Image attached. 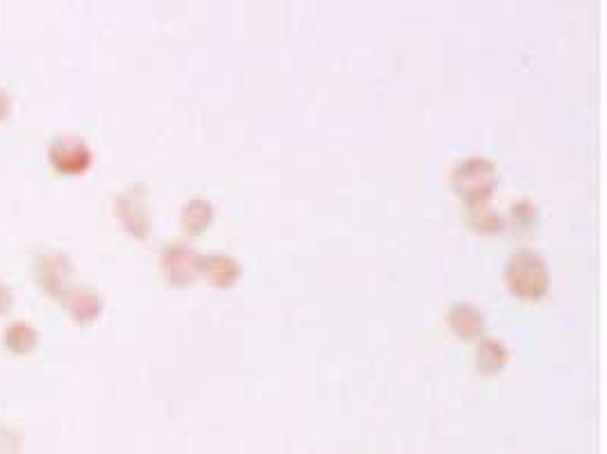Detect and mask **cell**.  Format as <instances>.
I'll return each mask as SVG.
<instances>
[{
    "label": "cell",
    "instance_id": "1",
    "mask_svg": "<svg viewBox=\"0 0 607 454\" xmlns=\"http://www.w3.org/2000/svg\"><path fill=\"white\" fill-rule=\"evenodd\" d=\"M451 184L469 207V223L478 232H501V218L489 212V198L496 189V168L485 157H469L453 168Z\"/></svg>",
    "mask_w": 607,
    "mask_h": 454
},
{
    "label": "cell",
    "instance_id": "2",
    "mask_svg": "<svg viewBox=\"0 0 607 454\" xmlns=\"http://www.w3.org/2000/svg\"><path fill=\"white\" fill-rule=\"evenodd\" d=\"M505 282L512 296L519 300H542L551 289V273L542 255L532 250L514 252L505 268Z\"/></svg>",
    "mask_w": 607,
    "mask_h": 454
},
{
    "label": "cell",
    "instance_id": "3",
    "mask_svg": "<svg viewBox=\"0 0 607 454\" xmlns=\"http://www.w3.org/2000/svg\"><path fill=\"white\" fill-rule=\"evenodd\" d=\"M114 216L130 237L139 241L151 234V205L144 184H130L114 198Z\"/></svg>",
    "mask_w": 607,
    "mask_h": 454
},
{
    "label": "cell",
    "instance_id": "4",
    "mask_svg": "<svg viewBox=\"0 0 607 454\" xmlns=\"http://www.w3.org/2000/svg\"><path fill=\"white\" fill-rule=\"evenodd\" d=\"M73 264L62 250H44L35 259V282L48 298L60 300L73 284Z\"/></svg>",
    "mask_w": 607,
    "mask_h": 454
},
{
    "label": "cell",
    "instance_id": "5",
    "mask_svg": "<svg viewBox=\"0 0 607 454\" xmlns=\"http://www.w3.org/2000/svg\"><path fill=\"white\" fill-rule=\"evenodd\" d=\"M46 155L60 175H85L94 164V150L78 134H62L53 139Z\"/></svg>",
    "mask_w": 607,
    "mask_h": 454
},
{
    "label": "cell",
    "instance_id": "6",
    "mask_svg": "<svg viewBox=\"0 0 607 454\" xmlns=\"http://www.w3.org/2000/svg\"><path fill=\"white\" fill-rule=\"evenodd\" d=\"M160 266L166 282L173 287H187L194 284L203 271V257L187 243H169L160 255Z\"/></svg>",
    "mask_w": 607,
    "mask_h": 454
},
{
    "label": "cell",
    "instance_id": "7",
    "mask_svg": "<svg viewBox=\"0 0 607 454\" xmlns=\"http://www.w3.org/2000/svg\"><path fill=\"white\" fill-rule=\"evenodd\" d=\"M62 307L66 309V314L71 316V321H76L80 325L87 323H96L103 314V298L98 296L96 291H91L87 287H73L64 293L60 298Z\"/></svg>",
    "mask_w": 607,
    "mask_h": 454
},
{
    "label": "cell",
    "instance_id": "8",
    "mask_svg": "<svg viewBox=\"0 0 607 454\" xmlns=\"http://www.w3.org/2000/svg\"><path fill=\"white\" fill-rule=\"evenodd\" d=\"M448 325L464 341H478L485 334V316L469 302H457L448 311Z\"/></svg>",
    "mask_w": 607,
    "mask_h": 454
},
{
    "label": "cell",
    "instance_id": "9",
    "mask_svg": "<svg viewBox=\"0 0 607 454\" xmlns=\"http://www.w3.org/2000/svg\"><path fill=\"white\" fill-rule=\"evenodd\" d=\"M201 273H205V277L214 284V287L230 289V287H235V282L239 280L241 268L237 264V259H232L228 255H210V257H203Z\"/></svg>",
    "mask_w": 607,
    "mask_h": 454
},
{
    "label": "cell",
    "instance_id": "10",
    "mask_svg": "<svg viewBox=\"0 0 607 454\" xmlns=\"http://www.w3.org/2000/svg\"><path fill=\"white\" fill-rule=\"evenodd\" d=\"M507 359H510V352H507V346L501 339H480L476 352V368L482 375H498L507 366Z\"/></svg>",
    "mask_w": 607,
    "mask_h": 454
},
{
    "label": "cell",
    "instance_id": "11",
    "mask_svg": "<svg viewBox=\"0 0 607 454\" xmlns=\"http://www.w3.org/2000/svg\"><path fill=\"white\" fill-rule=\"evenodd\" d=\"M3 343L14 355H30L39 346V332L26 321H14L5 327Z\"/></svg>",
    "mask_w": 607,
    "mask_h": 454
},
{
    "label": "cell",
    "instance_id": "12",
    "mask_svg": "<svg viewBox=\"0 0 607 454\" xmlns=\"http://www.w3.org/2000/svg\"><path fill=\"white\" fill-rule=\"evenodd\" d=\"M182 227H185V232L191 234V237H196V234L205 232L207 227L212 225L214 221V207L212 203H207L203 198H194L189 200V203L182 207Z\"/></svg>",
    "mask_w": 607,
    "mask_h": 454
},
{
    "label": "cell",
    "instance_id": "13",
    "mask_svg": "<svg viewBox=\"0 0 607 454\" xmlns=\"http://www.w3.org/2000/svg\"><path fill=\"white\" fill-rule=\"evenodd\" d=\"M21 452V436L0 425V454H19Z\"/></svg>",
    "mask_w": 607,
    "mask_h": 454
},
{
    "label": "cell",
    "instance_id": "14",
    "mask_svg": "<svg viewBox=\"0 0 607 454\" xmlns=\"http://www.w3.org/2000/svg\"><path fill=\"white\" fill-rule=\"evenodd\" d=\"M12 307H14V293L5 282H0V316L10 314Z\"/></svg>",
    "mask_w": 607,
    "mask_h": 454
},
{
    "label": "cell",
    "instance_id": "15",
    "mask_svg": "<svg viewBox=\"0 0 607 454\" xmlns=\"http://www.w3.org/2000/svg\"><path fill=\"white\" fill-rule=\"evenodd\" d=\"M12 116V98L5 89H0V123H5Z\"/></svg>",
    "mask_w": 607,
    "mask_h": 454
}]
</instances>
